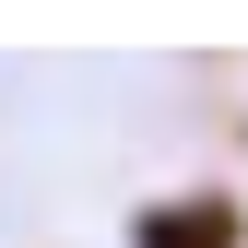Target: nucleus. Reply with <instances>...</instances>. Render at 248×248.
I'll return each mask as SVG.
<instances>
[{
    "mask_svg": "<svg viewBox=\"0 0 248 248\" xmlns=\"http://www.w3.org/2000/svg\"><path fill=\"white\" fill-rule=\"evenodd\" d=\"M154 248H236V236H225L213 201H177V213H154Z\"/></svg>",
    "mask_w": 248,
    "mask_h": 248,
    "instance_id": "obj_1",
    "label": "nucleus"
}]
</instances>
